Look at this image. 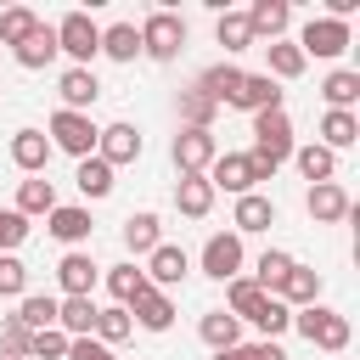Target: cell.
<instances>
[{
	"mask_svg": "<svg viewBox=\"0 0 360 360\" xmlns=\"http://www.w3.org/2000/svg\"><path fill=\"white\" fill-rule=\"evenodd\" d=\"M56 28V56H73V68H90L101 56V28L90 22V11H68Z\"/></svg>",
	"mask_w": 360,
	"mask_h": 360,
	"instance_id": "7a4b0ae2",
	"label": "cell"
},
{
	"mask_svg": "<svg viewBox=\"0 0 360 360\" xmlns=\"http://www.w3.org/2000/svg\"><path fill=\"white\" fill-rule=\"evenodd\" d=\"M236 360H287V349L270 343V338H259V343H236Z\"/></svg>",
	"mask_w": 360,
	"mask_h": 360,
	"instance_id": "c3c4849f",
	"label": "cell"
},
{
	"mask_svg": "<svg viewBox=\"0 0 360 360\" xmlns=\"http://www.w3.org/2000/svg\"><path fill=\"white\" fill-rule=\"evenodd\" d=\"M107 287H112V298L129 309V304L146 292V270H141V264H112V270H107Z\"/></svg>",
	"mask_w": 360,
	"mask_h": 360,
	"instance_id": "ab89813d",
	"label": "cell"
},
{
	"mask_svg": "<svg viewBox=\"0 0 360 360\" xmlns=\"http://www.w3.org/2000/svg\"><path fill=\"white\" fill-rule=\"evenodd\" d=\"M287 270H292V253H287V248H264V253L253 259V276H248V281H253L259 292H276V281H281Z\"/></svg>",
	"mask_w": 360,
	"mask_h": 360,
	"instance_id": "d6a6232c",
	"label": "cell"
},
{
	"mask_svg": "<svg viewBox=\"0 0 360 360\" xmlns=\"http://www.w3.org/2000/svg\"><path fill=\"white\" fill-rule=\"evenodd\" d=\"M129 332H135V321H129V309H124V304H107V309H96V332H90L96 343H107V349H112V343H124Z\"/></svg>",
	"mask_w": 360,
	"mask_h": 360,
	"instance_id": "f35d334b",
	"label": "cell"
},
{
	"mask_svg": "<svg viewBox=\"0 0 360 360\" xmlns=\"http://www.w3.org/2000/svg\"><path fill=\"white\" fill-rule=\"evenodd\" d=\"M197 338H202L214 354H219V349H236V343H242V321H236L231 309H208V315L197 321Z\"/></svg>",
	"mask_w": 360,
	"mask_h": 360,
	"instance_id": "f1b7e54d",
	"label": "cell"
},
{
	"mask_svg": "<svg viewBox=\"0 0 360 360\" xmlns=\"http://www.w3.org/2000/svg\"><path fill=\"white\" fill-rule=\"evenodd\" d=\"M360 141V118L354 112H321V146L326 152H343Z\"/></svg>",
	"mask_w": 360,
	"mask_h": 360,
	"instance_id": "1f68e13d",
	"label": "cell"
},
{
	"mask_svg": "<svg viewBox=\"0 0 360 360\" xmlns=\"http://www.w3.org/2000/svg\"><path fill=\"white\" fill-rule=\"evenodd\" d=\"M264 62H270V79L281 84V79H298L309 62H304V51L292 45V39H276V45H264Z\"/></svg>",
	"mask_w": 360,
	"mask_h": 360,
	"instance_id": "d590c367",
	"label": "cell"
},
{
	"mask_svg": "<svg viewBox=\"0 0 360 360\" xmlns=\"http://www.w3.org/2000/svg\"><path fill=\"white\" fill-rule=\"evenodd\" d=\"M292 45L304 51V62H309V56H326V62H332V56H343V51L354 45V34H349V22H338V17H309Z\"/></svg>",
	"mask_w": 360,
	"mask_h": 360,
	"instance_id": "5b68a950",
	"label": "cell"
},
{
	"mask_svg": "<svg viewBox=\"0 0 360 360\" xmlns=\"http://www.w3.org/2000/svg\"><path fill=\"white\" fill-rule=\"evenodd\" d=\"M11 321H22L28 332H45V326H56V298L51 292H22V304H17Z\"/></svg>",
	"mask_w": 360,
	"mask_h": 360,
	"instance_id": "74e56055",
	"label": "cell"
},
{
	"mask_svg": "<svg viewBox=\"0 0 360 360\" xmlns=\"http://www.w3.org/2000/svg\"><path fill=\"white\" fill-rule=\"evenodd\" d=\"M264 298H270V292H259V287H253L248 276H231V281H225V309H231L236 321H253Z\"/></svg>",
	"mask_w": 360,
	"mask_h": 360,
	"instance_id": "836d02e7",
	"label": "cell"
},
{
	"mask_svg": "<svg viewBox=\"0 0 360 360\" xmlns=\"http://www.w3.org/2000/svg\"><path fill=\"white\" fill-rule=\"evenodd\" d=\"M253 326H259V332H264V338L276 343V338H281V332L292 326V309H287L281 298H264V304H259V315H253Z\"/></svg>",
	"mask_w": 360,
	"mask_h": 360,
	"instance_id": "b9f144b4",
	"label": "cell"
},
{
	"mask_svg": "<svg viewBox=\"0 0 360 360\" xmlns=\"http://www.w3.org/2000/svg\"><path fill=\"white\" fill-rule=\"evenodd\" d=\"M270 298H281L287 309H304V304H321V270H309V264H298L292 259V270L276 281V292Z\"/></svg>",
	"mask_w": 360,
	"mask_h": 360,
	"instance_id": "5bb4252c",
	"label": "cell"
},
{
	"mask_svg": "<svg viewBox=\"0 0 360 360\" xmlns=\"http://www.w3.org/2000/svg\"><path fill=\"white\" fill-rule=\"evenodd\" d=\"M158 242H163V219H158L152 208H141V214H129V219H124V248H129L135 259H146Z\"/></svg>",
	"mask_w": 360,
	"mask_h": 360,
	"instance_id": "4316f807",
	"label": "cell"
},
{
	"mask_svg": "<svg viewBox=\"0 0 360 360\" xmlns=\"http://www.w3.org/2000/svg\"><path fill=\"white\" fill-rule=\"evenodd\" d=\"M11 163H17L22 174H45V163H51L45 129H17V135H11Z\"/></svg>",
	"mask_w": 360,
	"mask_h": 360,
	"instance_id": "603a6c76",
	"label": "cell"
},
{
	"mask_svg": "<svg viewBox=\"0 0 360 360\" xmlns=\"http://www.w3.org/2000/svg\"><path fill=\"white\" fill-rule=\"evenodd\" d=\"M56 281H62V298H90L96 281H101V264H96L84 248H68L62 264H56Z\"/></svg>",
	"mask_w": 360,
	"mask_h": 360,
	"instance_id": "9c48e42d",
	"label": "cell"
},
{
	"mask_svg": "<svg viewBox=\"0 0 360 360\" xmlns=\"http://www.w3.org/2000/svg\"><path fill=\"white\" fill-rule=\"evenodd\" d=\"M0 360H28V326L22 321H0Z\"/></svg>",
	"mask_w": 360,
	"mask_h": 360,
	"instance_id": "f6af8a7d",
	"label": "cell"
},
{
	"mask_svg": "<svg viewBox=\"0 0 360 360\" xmlns=\"http://www.w3.org/2000/svg\"><path fill=\"white\" fill-rule=\"evenodd\" d=\"M321 101H326V112H354V101H360V73H354V68H332V73L321 79Z\"/></svg>",
	"mask_w": 360,
	"mask_h": 360,
	"instance_id": "7402d4cb",
	"label": "cell"
},
{
	"mask_svg": "<svg viewBox=\"0 0 360 360\" xmlns=\"http://www.w3.org/2000/svg\"><path fill=\"white\" fill-rule=\"evenodd\" d=\"M28 292V264L17 253H0V298H22Z\"/></svg>",
	"mask_w": 360,
	"mask_h": 360,
	"instance_id": "ee69618b",
	"label": "cell"
},
{
	"mask_svg": "<svg viewBox=\"0 0 360 360\" xmlns=\"http://www.w3.org/2000/svg\"><path fill=\"white\" fill-rule=\"evenodd\" d=\"M96 298H56V332H68V338H90L96 332Z\"/></svg>",
	"mask_w": 360,
	"mask_h": 360,
	"instance_id": "83f0119b",
	"label": "cell"
},
{
	"mask_svg": "<svg viewBox=\"0 0 360 360\" xmlns=\"http://www.w3.org/2000/svg\"><path fill=\"white\" fill-rule=\"evenodd\" d=\"M197 90H202L214 107H231L236 90H242V68H236V62H214V68L197 73Z\"/></svg>",
	"mask_w": 360,
	"mask_h": 360,
	"instance_id": "d6986e66",
	"label": "cell"
},
{
	"mask_svg": "<svg viewBox=\"0 0 360 360\" xmlns=\"http://www.w3.org/2000/svg\"><path fill=\"white\" fill-rule=\"evenodd\" d=\"M11 56H17V68H28V73H39V68H51L56 62V28L39 17V28L22 39V45H11Z\"/></svg>",
	"mask_w": 360,
	"mask_h": 360,
	"instance_id": "ac0fdd59",
	"label": "cell"
},
{
	"mask_svg": "<svg viewBox=\"0 0 360 360\" xmlns=\"http://www.w3.org/2000/svg\"><path fill=\"white\" fill-rule=\"evenodd\" d=\"M129 321L146 326V332H169V326H174V298L158 292V287H146V292L129 304Z\"/></svg>",
	"mask_w": 360,
	"mask_h": 360,
	"instance_id": "44dd1931",
	"label": "cell"
},
{
	"mask_svg": "<svg viewBox=\"0 0 360 360\" xmlns=\"http://www.w3.org/2000/svg\"><path fill=\"white\" fill-rule=\"evenodd\" d=\"M174 208H180L186 219H208V208H214L208 174H180V180H174Z\"/></svg>",
	"mask_w": 360,
	"mask_h": 360,
	"instance_id": "cb8c5ba5",
	"label": "cell"
},
{
	"mask_svg": "<svg viewBox=\"0 0 360 360\" xmlns=\"http://www.w3.org/2000/svg\"><path fill=\"white\" fill-rule=\"evenodd\" d=\"M169 158H174L180 174H208V163L219 158V141H214V129H180Z\"/></svg>",
	"mask_w": 360,
	"mask_h": 360,
	"instance_id": "8992f818",
	"label": "cell"
},
{
	"mask_svg": "<svg viewBox=\"0 0 360 360\" xmlns=\"http://www.w3.org/2000/svg\"><path fill=\"white\" fill-rule=\"evenodd\" d=\"M242 264H248V253H242V236L236 231H214L202 242V276L231 281V276H242Z\"/></svg>",
	"mask_w": 360,
	"mask_h": 360,
	"instance_id": "52a82bcc",
	"label": "cell"
},
{
	"mask_svg": "<svg viewBox=\"0 0 360 360\" xmlns=\"http://www.w3.org/2000/svg\"><path fill=\"white\" fill-rule=\"evenodd\" d=\"M101 56H112V62H135V56H141V28H135V22H112V28H101Z\"/></svg>",
	"mask_w": 360,
	"mask_h": 360,
	"instance_id": "4dcf8cb0",
	"label": "cell"
},
{
	"mask_svg": "<svg viewBox=\"0 0 360 360\" xmlns=\"http://www.w3.org/2000/svg\"><path fill=\"white\" fill-rule=\"evenodd\" d=\"M270 225H276V202H270L264 191L236 197V208H231V231H236V236H253V231H270Z\"/></svg>",
	"mask_w": 360,
	"mask_h": 360,
	"instance_id": "e0dca14e",
	"label": "cell"
},
{
	"mask_svg": "<svg viewBox=\"0 0 360 360\" xmlns=\"http://www.w3.org/2000/svg\"><path fill=\"white\" fill-rule=\"evenodd\" d=\"M214 118H219V107L191 84V90H180V129H214Z\"/></svg>",
	"mask_w": 360,
	"mask_h": 360,
	"instance_id": "8d00e7d4",
	"label": "cell"
},
{
	"mask_svg": "<svg viewBox=\"0 0 360 360\" xmlns=\"http://www.w3.org/2000/svg\"><path fill=\"white\" fill-rule=\"evenodd\" d=\"M180 51H186V17H174V11H146V22H141V56L174 62Z\"/></svg>",
	"mask_w": 360,
	"mask_h": 360,
	"instance_id": "277c9868",
	"label": "cell"
},
{
	"mask_svg": "<svg viewBox=\"0 0 360 360\" xmlns=\"http://www.w3.org/2000/svg\"><path fill=\"white\" fill-rule=\"evenodd\" d=\"M112 174H118V169H112L107 158H96V152H90V158H79V169H73V186H79V191L96 202V197H112V186H118Z\"/></svg>",
	"mask_w": 360,
	"mask_h": 360,
	"instance_id": "d4e9b609",
	"label": "cell"
},
{
	"mask_svg": "<svg viewBox=\"0 0 360 360\" xmlns=\"http://www.w3.org/2000/svg\"><path fill=\"white\" fill-rule=\"evenodd\" d=\"M292 163H298V174H304L309 186H321V180H332V174H338V152H326L321 141L292 146Z\"/></svg>",
	"mask_w": 360,
	"mask_h": 360,
	"instance_id": "f546056e",
	"label": "cell"
},
{
	"mask_svg": "<svg viewBox=\"0 0 360 360\" xmlns=\"http://www.w3.org/2000/svg\"><path fill=\"white\" fill-rule=\"evenodd\" d=\"M28 360H68V332H56V326L28 332Z\"/></svg>",
	"mask_w": 360,
	"mask_h": 360,
	"instance_id": "7bdbcfd3",
	"label": "cell"
},
{
	"mask_svg": "<svg viewBox=\"0 0 360 360\" xmlns=\"http://www.w3.org/2000/svg\"><path fill=\"white\" fill-rule=\"evenodd\" d=\"M45 231H51L56 242H68V248H79V242H90V231H96V219H90V208H79V202H56V208L45 214Z\"/></svg>",
	"mask_w": 360,
	"mask_h": 360,
	"instance_id": "4fadbf2b",
	"label": "cell"
},
{
	"mask_svg": "<svg viewBox=\"0 0 360 360\" xmlns=\"http://www.w3.org/2000/svg\"><path fill=\"white\" fill-rule=\"evenodd\" d=\"M96 158H107L112 169H118V163H135V158H141V129H135L129 118L107 124V129L96 135Z\"/></svg>",
	"mask_w": 360,
	"mask_h": 360,
	"instance_id": "7c38bea8",
	"label": "cell"
},
{
	"mask_svg": "<svg viewBox=\"0 0 360 360\" xmlns=\"http://www.w3.org/2000/svg\"><path fill=\"white\" fill-rule=\"evenodd\" d=\"M28 242V219L17 208H0V253H17Z\"/></svg>",
	"mask_w": 360,
	"mask_h": 360,
	"instance_id": "bcb514c9",
	"label": "cell"
},
{
	"mask_svg": "<svg viewBox=\"0 0 360 360\" xmlns=\"http://www.w3.org/2000/svg\"><path fill=\"white\" fill-rule=\"evenodd\" d=\"M56 90H62V107H68V112H90L96 96H101V79H96L90 68H68V73L56 79Z\"/></svg>",
	"mask_w": 360,
	"mask_h": 360,
	"instance_id": "ffe728a7",
	"label": "cell"
},
{
	"mask_svg": "<svg viewBox=\"0 0 360 360\" xmlns=\"http://www.w3.org/2000/svg\"><path fill=\"white\" fill-rule=\"evenodd\" d=\"M292 326H298V338L304 343H315V349H326V354H343L349 349V315L343 309H332V304H304V309H292Z\"/></svg>",
	"mask_w": 360,
	"mask_h": 360,
	"instance_id": "6da1fadb",
	"label": "cell"
},
{
	"mask_svg": "<svg viewBox=\"0 0 360 360\" xmlns=\"http://www.w3.org/2000/svg\"><path fill=\"white\" fill-rule=\"evenodd\" d=\"M45 129H51V135H45L51 152H68V158H90V152H96V135H101L90 112H68V107H56Z\"/></svg>",
	"mask_w": 360,
	"mask_h": 360,
	"instance_id": "3957f363",
	"label": "cell"
},
{
	"mask_svg": "<svg viewBox=\"0 0 360 360\" xmlns=\"http://www.w3.org/2000/svg\"><path fill=\"white\" fill-rule=\"evenodd\" d=\"M304 208H309V219H315V225H338V219H349V214H354V202H349V191H343L338 180L309 186V191H304Z\"/></svg>",
	"mask_w": 360,
	"mask_h": 360,
	"instance_id": "30bf717a",
	"label": "cell"
},
{
	"mask_svg": "<svg viewBox=\"0 0 360 360\" xmlns=\"http://www.w3.org/2000/svg\"><path fill=\"white\" fill-rule=\"evenodd\" d=\"M186 276H191V259H186V248H174V242H158V248L146 253V287L169 292V287H180Z\"/></svg>",
	"mask_w": 360,
	"mask_h": 360,
	"instance_id": "ba28073f",
	"label": "cell"
},
{
	"mask_svg": "<svg viewBox=\"0 0 360 360\" xmlns=\"http://www.w3.org/2000/svg\"><path fill=\"white\" fill-rule=\"evenodd\" d=\"M281 96H287V90H281L270 73H242V90H236V101H231V107H242V112L253 118V112H270V107H281Z\"/></svg>",
	"mask_w": 360,
	"mask_h": 360,
	"instance_id": "2e32d148",
	"label": "cell"
},
{
	"mask_svg": "<svg viewBox=\"0 0 360 360\" xmlns=\"http://www.w3.org/2000/svg\"><path fill=\"white\" fill-rule=\"evenodd\" d=\"M34 28H39V11H28V6H6L0 11V45H22Z\"/></svg>",
	"mask_w": 360,
	"mask_h": 360,
	"instance_id": "60d3db41",
	"label": "cell"
},
{
	"mask_svg": "<svg viewBox=\"0 0 360 360\" xmlns=\"http://www.w3.org/2000/svg\"><path fill=\"white\" fill-rule=\"evenodd\" d=\"M214 39L225 45V56H236V51H253V28H248V17H242V11H219V22H214Z\"/></svg>",
	"mask_w": 360,
	"mask_h": 360,
	"instance_id": "e575fe53",
	"label": "cell"
},
{
	"mask_svg": "<svg viewBox=\"0 0 360 360\" xmlns=\"http://www.w3.org/2000/svg\"><path fill=\"white\" fill-rule=\"evenodd\" d=\"M68 360H118V354L96 338H68Z\"/></svg>",
	"mask_w": 360,
	"mask_h": 360,
	"instance_id": "7dc6e473",
	"label": "cell"
},
{
	"mask_svg": "<svg viewBox=\"0 0 360 360\" xmlns=\"http://www.w3.org/2000/svg\"><path fill=\"white\" fill-rule=\"evenodd\" d=\"M22 219H39V214H51L56 208V180H45V174H28L22 186H17V202H11Z\"/></svg>",
	"mask_w": 360,
	"mask_h": 360,
	"instance_id": "484cf974",
	"label": "cell"
},
{
	"mask_svg": "<svg viewBox=\"0 0 360 360\" xmlns=\"http://www.w3.org/2000/svg\"><path fill=\"white\" fill-rule=\"evenodd\" d=\"M208 186H214V191H231V197H248V191H253L248 158H242V152H219V158L208 163Z\"/></svg>",
	"mask_w": 360,
	"mask_h": 360,
	"instance_id": "9a60e30c",
	"label": "cell"
},
{
	"mask_svg": "<svg viewBox=\"0 0 360 360\" xmlns=\"http://www.w3.org/2000/svg\"><path fill=\"white\" fill-rule=\"evenodd\" d=\"M242 17H248V28H253V45H259V39L276 45V39L292 28V6H287V0H253Z\"/></svg>",
	"mask_w": 360,
	"mask_h": 360,
	"instance_id": "8fae6325",
	"label": "cell"
}]
</instances>
